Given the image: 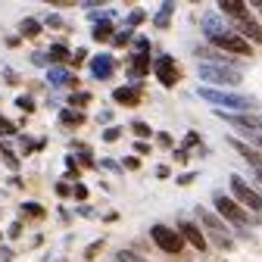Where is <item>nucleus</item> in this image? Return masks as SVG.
<instances>
[{"instance_id":"11","label":"nucleus","mask_w":262,"mask_h":262,"mask_svg":"<svg viewBox=\"0 0 262 262\" xmlns=\"http://www.w3.org/2000/svg\"><path fill=\"white\" fill-rule=\"evenodd\" d=\"M47 81L53 88H62V84H69V88H78V78L66 69V66H50V72H47Z\"/></svg>"},{"instance_id":"20","label":"nucleus","mask_w":262,"mask_h":262,"mask_svg":"<svg viewBox=\"0 0 262 262\" xmlns=\"http://www.w3.org/2000/svg\"><path fill=\"white\" fill-rule=\"evenodd\" d=\"M172 10H175V4H162V10L156 13V19H153V22H156L159 28H169V19H172Z\"/></svg>"},{"instance_id":"28","label":"nucleus","mask_w":262,"mask_h":262,"mask_svg":"<svg viewBox=\"0 0 262 262\" xmlns=\"http://www.w3.org/2000/svg\"><path fill=\"white\" fill-rule=\"evenodd\" d=\"M144 19H147V13H144V10H135V13L128 16V28H135V25H141Z\"/></svg>"},{"instance_id":"13","label":"nucleus","mask_w":262,"mask_h":262,"mask_svg":"<svg viewBox=\"0 0 262 262\" xmlns=\"http://www.w3.org/2000/svg\"><path fill=\"white\" fill-rule=\"evenodd\" d=\"M231 147H234V150H237V153H241V156H244L247 162H253V166H256V169H262V156H259V153H256V150H253L250 144H241V141H231Z\"/></svg>"},{"instance_id":"38","label":"nucleus","mask_w":262,"mask_h":262,"mask_svg":"<svg viewBox=\"0 0 262 262\" xmlns=\"http://www.w3.org/2000/svg\"><path fill=\"white\" fill-rule=\"evenodd\" d=\"M196 141H200V135H193V131H190V135H187V138H184V147H193V144H196Z\"/></svg>"},{"instance_id":"25","label":"nucleus","mask_w":262,"mask_h":262,"mask_svg":"<svg viewBox=\"0 0 262 262\" xmlns=\"http://www.w3.org/2000/svg\"><path fill=\"white\" fill-rule=\"evenodd\" d=\"M131 128H135V135H138V138H150V135H153V128H150L147 122H135Z\"/></svg>"},{"instance_id":"36","label":"nucleus","mask_w":262,"mask_h":262,"mask_svg":"<svg viewBox=\"0 0 262 262\" xmlns=\"http://www.w3.org/2000/svg\"><path fill=\"white\" fill-rule=\"evenodd\" d=\"M84 53H88V50H75V56H72V62H75V69H78V66L84 62Z\"/></svg>"},{"instance_id":"9","label":"nucleus","mask_w":262,"mask_h":262,"mask_svg":"<svg viewBox=\"0 0 262 262\" xmlns=\"http://www.w3.org/2000/svg\"><path fill=\"white\" fill-rule=\"evenodd\" d=\"M178 228H181V231H178V234H181V241H187L196 253H206V237L200 234V228L190 225V222H181Z\"/></svg>"},{"instance_id":"22","label":"nucleus","mask_w":262,"mask_h":262,"mask_svg":"<svg viewBox=\"0 0 262 262\" xmlns=\"http://www.w3.org/2000/svg\"><path fill=\"white\" fill-rule=\"evenodd\" d=\"M116 259H119V262H147V259H144V256H138L135 250H119V253H116Z\"/></svg>"},{"instance_id":"43","label":"nucleus","mask_w":262,"mask_h":262,"mask_svg":"<svg viewBox=\"0 0 262 262\" xmlns=\"http://www.w3.org/2000/svg\"><path fill=\"white\" fill-rule=\"evenodd\" d=\"M256 7H259V10H262V0H256Z\"/></svg>"},{"instance_id":"35","label":"nucleus","mask_w":262,"mask_h":262,"mask_svg":"<svg viewBox=\"0 0 262 262\" xmlns=\"http://www.w3.org/2000/svg\"><path fill=\"white\" fill-rule=\"evenodd\" d=\"M19 234H22V222H13L10 225V237H19Z\"/></svg>"},{"instance_id":"21","label":"nucleus","mask_w":262,"mask_h":262,"mask_svg":"<svg viewBox=\"0 0 262 262\" xmlns=\"http://www.w3.org/2000/svg\"><path fill=\"white\" fill-rule=\"evenodd\" d=\"M88 103H91V94H88V91H78V94H72V97H69V106H72V110H78V113H81Z\"/></svg>"},{"instance_id":"41","label":"nucleus","mask_w":262,"mask_h":262,"mask_svg":"<svg viewBox=\"0 0 262 262\" xmlns=\"http://www.w3.org/2000/svg\"><path fill=\"white\" fill-rule=\"evenodd\" d=\"M0 253H4V262H13V250H10V247H4Z\"/></svg>"},{"instance_id":"5","label":"nucleus","mask_w":262,"mask_h":262,"mask_svg":"<svg viewBox=\"0 0 262 262\" xmlns=\"http://www.w3.org/2000/svg\"><path fill=\"white\" fill-rule=\"evenodd\" d=\"M196 215H200V222L209 228L212 241H215L222 250H231V244H234V241H231V234H228V225H225V222H219V219H215L209 209H196Z\"/></svg>"},{"instance_id":"19","label":"nucleus","mask_w":262,"mask_h":262,"mask_svg":"<svg viewBox=\"0 0 262 262\" xmlns=\"http://www.w3.org/2000/svg\"><path fill=\"white\" fill-rule=\"evenodd\" d=\"M19 31H22V38H38L41 35V22L38 19H22Z\"/></svg>"},{"instance_id":"7","label":"nucleus","mask_w":262,"mask_h":262,"mask_svg":"<svg viewBox=\"0 0 262 262\" xmlns=\"http://www.w3.org/2000/svg\"><path fill=\"white\" fill-rule=\"evenodd\" d=\"M153 72H156V78H159L162 88H175L178 84V66H175L172 56H159L153 62Z\"/></svg>"},{"instance_id":"40","label":"nucleus","mask_w":262,"mask_h":262,"mask_svg":"<svg viewBox=\"0 0 262 262\" xmlns=\"http://www.w3.org/2000/svg\"><path fill=\"white\" fill-rule=\"evenodd\" d=\"M156 175H159V178H169L172 172H169V166H159V169H156Z\"/></svg>"},{"instance_id":"16","label":"nucleus","mask_w":262,"mask_h":262,"mask_svg":"<svg viewBox=\"0 0 262 262\" xmlns=\"http://www.w3.org/2000/svg\"><path fill=\"white\" fill-rule=\"evenodd\" d=\"M219 10H222L225 16L237 19V16H244V13H247V4H241V0H222V4H219Z\"/></svg>"},{"instance_id":"6","label":"nucleus","mask_w":262,"mask_h":262,"mask_svg":"<svg viewBox=\"0 0 262 262\" xmlns=\"http://www.w3.org/2000/svg\"><path fill=\"white\" fill-rule=\"evenodd\" d=\"M215 209H219L222 219H228L231 225H247L250 222L247 209H241L237 200H231V196H225V193H215Z\"/></svg>"},{"instance_id":"4","label":"nucleus","mask_w":262,"mask_h":262,"mask_svg":"<svg viewBox=\"0 0 262 262\" xmlns=\"http://www.w3.org/2000/svg\"><path fill=\"white\" fill-rule=\"evenodd\" d=\"M231 190H234V196H237V206H241V209H244V206L253 209V212L262 209V196H259L241 175H231Z\"/></svg>"},{"instance_id":"18","label":"nucleus","mask_w":262,"mask_h":262,"mask_svg":"<svg viewBox=\"0 0 262 262\" xmlns=\"http://www.w3.org/2000/svg\"><path fill=\"white\" fill-rule=\"evenodd\" d=\"M47 53V59L56 66V62H66V59H72V53H69V47H66V44H53L50 50H44Z\"/></svg>"},{"instance_id":"29","label":"nucleus","mask_w":262,"mask_h":262,"mask_svg":"<svg viewBox=\"0 0 262 262\" xmlns=\"http://www.w3.org/2000/svg\"><path fill=\"white\" fill-rule=\"evenodd\" d=\"M128 41H131V28H125V31H119V35L113 38V44H116V47H125Z\"/></svg>"},{"instance_id":"32","label":"nucleus","mask_w":262,"mask_h":262,"mask_svg":"<svg viewBox=\"0 0 262 262\" xmlns=\"http://www.w3.org/2000/svg\"><path fill=\"white\" fill-rule=\"evenodd\" d=\"M135 50H138V53H147V50H150V41H147V38H138V41H135Z\"/></svg>"},{"instance_id":"15","label":"nucleus","mask_w":262,"mask_h":262,"mask_svg":"<svg viewBox=\"0 0 262 262\" xmlns=\"http://www.w3.org/2000/svg\"><path fill=\"white\" fill-rule=\"evenodd\" d=\"M59 125L78 128V125H84V113H78V110H62V113H59Z\"/></svg>"},{"instance_id":"2","label":"nucleus","mask_w":262,"mask_h":262,"mask_svg":"<svg viewBox=\"0 0 262 262\" xmlns=\"http://www.w3.org/2000/svg\"><path fill=\"white\" fill-rule=\"evenodd\" d=\"M200 78L209 84H222V88H234L244 81V75L234 66H222V62H200Z\"/></svg>"},{"instance_id":"42","label":"nucleus","mask_w":262,"mask_h":262,"mask_svg":"<svg viewBox=\"0 0 262 262\" xmlns=\"http://www.w3.org/2000/svg\"><path fill=\"white\" fill-rule=\"evenodd\" d=\"M175 159L178 162H187V150H175Z\"/></svg>"},{"instance_id":"30","label":"nucleus","mask_w":262,"mask_h":262,"mask_svg":"<svg viewBox=\"0 0 262 262\" xmlns=\"http://www.w3.org/2000/svg\"><path fill=\"white\" fill-rule=\"evenodd\" d=\"M13 131H16V125H13L10 119H4V116H0V135H13Z\"/></svg>"},{"instance_id":"3","label":"nucleus","mask_w":262,"mask_h":262,"mask_svg":"<svg viewBox=\"0 0 262 262\" xmlns=\"http://www.w3.org/2000/svg\"><path fill=\"white\" fill-rule=\"evenodd\" d=\"M150 237H153V244H156L162 253H169V256H175V253L184 250L181 234L172 231V228H166V225H153V228H150Z\"/></svg>"},{"instance_id":"24","label":"nucleus","mask_w":262,"mask_h":262,"mask_svg":"<svg viewBox=\"0 0 262 262\" xmlns=\"http://www.w3.org/2000/svg\"><path fill=\"white\" fill-rule=\"evenodd\" d=\"M16 106H19L22 113H35V100H31V97H25V94L16 97Z\"/></svg>"},{"instance_id":"31","label":"nucleus","mask_w":262,"mask_h":262,"mask_svg":"<svg viewBox=\"0 0 262 262\" xmlns=\"http://www.w3.org/2000/svg\"><path fill=\"white\" fill-rule=\"evenodd\" d=\"M72 196H75V200H88V187L84 184H75L72 187Z\"/></svg>"},{"instance_id":"26","label":"nucleus","mask_w":262,"mask_h":262,"mask_svg":"<svg viewBox=\"0 0 262 262\" xmlns=\"http://www.w3.org/2000/svg\"><path fill=\"white\" fill-rule=\"evenodd\" d=\"M119 138H122V128H119V125H113V128L103 131V141H106V144H113V141H119Z\"/></svg>"},{"instance_id":"12","label":"nucleus","mask_w":262,"mask_h":262,"mask_svg":"<svg viewBox=\"0 0 262 262\" xmlns=\"http://www.w3.org/2000/svg\"><path fill=\"white\" fill-rule=\"evenodd\" d=\"M113 100L122 106H138L141 103V91L138 88H116L113 91Z\"/></svg>"},{"instance_id":"23","label":"nucleus","mask_w":262,"mask_h":262,"mask_svg":"<svg viewBox=\"0 0 262 262\" xmlns=\"http://www.w3.org/2000/svg\"><path fill=\"white\" fill-rule=\"evenodd\" d=\"M22 212L31 219H44V206H38V203H22Z\"/></svg>"},{"instance_id":"39","label":"nucleus","mask_w":262,"mask_h":262,"mask_svg":"<svg viewBox=\"0 0 262 262\" xmlns=\"http://www.w3.org/2000/svg\"><path fill=\"white\" fill-rule=\"evenodd\" d=\"M47 25H53V28H59V25H62V19H59V16H47Z\"/></svg>"},{"instance_id":"27","label":"nucleus","mask_w":262,"mask_h":262,"mask_svg":"<svg viewBox=\"0 0 262 262\" xmlns=\"http://www.w3.org/2000/svg\"><path fill=\"white\" fill-rule=\"evenodd\" d=\"M0 153H4V159H7V166H10V169H19V156H13V150L0 147Z\"/></svg>"},{"instance_id":"14","label":"nucleus","mask_w":262,"mask_h":262,"mask_svg":"<svg viewBox=\"0 0 262 262\" xmlns=\"http://www.w3.org/2000/svg\"><path fill=\"white\" fill-rule=\"evenodd\" d=\"M91 38H94V41H100V44H103V41H110V38H113V22H110V19H100V22L94 25Z\"/></svg>"},{"instance_id":"10","label":"nucleus","mask_w":262,"mask_h":262,"mask_svg":"<svg viewBox=\"0 0 262 262\" xmlns=\"http://www.w3.org/2000/svg\"><path fill=\"white\" fill-rule=\"evenodd\" d=\"M113 69H116V62H113L110 53H97L91 59V72H94V78H100V81H106L113 75Z\"/></svg>"},{"instance_id":"8","label":"nucleus","mask_w":262,"mask_h":262,"mask_svg":"<svg viewBox=\"0 0 262 262\" xmlns=\"http://www.w3.org/2000/svg\"><path fill=\"white\" fill-rule=\"evenodd\" d=\"M234 25H237V35L244 38V41H253V44H262V28H259V22L250 16V10L244 13V16H237L234 19Z\"/></svg>"},{"instance_id":"17","label":"nucleus","mask_w":262,"mask_h":262,"mask_svg":"<svg viewBox=\"0 0 262 262\" xmlns=\"http://www.w3.org/2000/svg\"><path fill=\"white\" fill-rule=\"evenodd\" d=\"M150 69V53H135V59H131V72H135V78L147 75Z\"/></svg>"},{"instance_id":"1","label":"nucleus","mask_w":262,"mask_h":262,"mask_svg":"<svg viewBox=\"0 0 262 262\" xmlns=\"http://www.w3.org/2000/svg\"><path fill=\"white\" fill-rule=\"evenodd\" d=\"M196 94H200V100H206V103L219 106V113H225V110H250V106H253V100H250V97H244V94H231V91L200 88Z\"/></svg>"},{"instance_id":"34","label":"nucleus","mask_w":262,"mask_h":262,"mask_svg":"<svg viewBox=\"0 0 262 262\" xmlns=\"http://www.w3.org/2000/svg\"><path fill=\"white\" fill-rule=\"evenodd\" d=\"M100 247H103V241H97V244H91L84 256H88V259H94V256H97V250H100Z\"/></svg>"},{"instance_id":"33","label":"nucleus","mask_w":262,"mask_h":262,"mask_svg":"<svg viewBox=\"0 0 262 262\" xmlns=\"http://www.w3.org/2000/svg\"><path fill=\"white\" fill-rule=\"evenodd\" d=\"M135 153L147 156V153H150V144H147V141H138V144H135Z\"/></svg>"},{"instance_id":"37","label":"nucleus","mask_w":262,"mask_h":262,"mask_svg":"<svg viewBox=\"0 0 262 262\" xmlns=\"http://www.w3.org/2000/svg\"><path fill=\"white\" fill-rule=\"evenodd\" d=\"M56 193H59V196H69L72 187H69V184H56Z\"/></svg>"}]
</instances>
